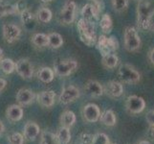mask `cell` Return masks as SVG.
<instances>
[{"instance_id": "obj_1", "label": "cell", "mask_w": 154, "mask_h": 144, "mask_svg": "<svg viewBox=\"0 0 154 144\" xmlns=\"http://www.w3.org/2000/svg\"><path fill=\"white\" fill-rule=\"evenodd\" d=\"M137 25L141 30H149L154 15V2L150 0H139L136 9Z\"/></svg>"}, {"instance_id": "obj_2", "label": "cell", "mask_w": 154, "mask_h": 144, "mask_svg": "<svg viewBox=\"0 0 154 144\" xmlns=\"http://www.w3.org/2000/svg\"><path fill=\"white\" fill-rule=\"evenodd\" d=\"M78 33L79 39L84 44L88 46H93L97 43V34H96V26L94 21L81 18L77 24Z\"/></svg>"}, {"instance_id": "obj_3", "label": "cell", "mask_w": 154, "mask_h": 144, "mask_svg": "<svg viewBox=\"0 0 154 144\" xmlns=\"http://www.w3.org/2000/svg\"><path fill=\"white\" fill-rule=\"evenodd\" d=\"M124 45L128 52H137L142 47V40L137 29L133 26H127L124 30Z\"/></svg>"}, {"instance_id": "obj_4", "label": "cell", "mask_w": 154, "mask_h": 144, "mask_svg": "<svg viewBox=\"0 0 154 144\" xmlns=\"http://www.w3.org/2000/svg\"><path fill=\"white\" fill-rule=\"evenodd\" d=\"M77 4L74 0H66L57 14L58 22L62 25H71L76 19Z\"/></svg>"}, {"instance_id": "obj_5", "label": "cell", "mask_w": 154, "mask_h": 144, "mask_svg": "<svg viewBox=\"0 0 154 144\" xmlns=\"http://www.w3.org/2000/svg\"><path fill=\"white\" fill-rule=\"evenodd\" d=\"M118 77L124 84H136L140 82L141 74L131 65L122 63L118 68Z\"/></svg>"}, {"instance_id": "obj_6", "label": "cell", "mask_w": 154, "mask_h": 144, "mask_svg": "<svg viewBox=\"0 0 154 144\" xmlns=\"http://www.w3.org/2000/svg\"><path fill=\"white\" fill-rule=\"evenodd\" d=\"M103 2L102 0H94L90 3L85 4L82 9V17L84 19L87 20H98L100 18V14H102L103 10Z\"/></svg>"}, {"instance_id": "obj_7", "label": "cell", "mask_w": 154, "mask_h": 144, "mask_svg": "<svg viewBox=\"0 0 154 144\" xmlns=\"http://www.w3.org/2000/svg\"><path fill=\"white\" fill-rule=\"evenodd\" d=\"M79 67V63L73 59H63V60L57 61L54 63L53 69L56 75L60 77H67L75 72Z\"/></svg>"}, {"instance_id": "obj_8", "label": "cell", "mask_w": 154, "mask_h": 144, "mask_svg": "<svg viewBox=\"0 0 154 144\" xmlns=\"http://www.w3.org/2000/svg\"><path fill=\"white\" fill-rule=\"evenodd\" d=\"M96 45L102 56H104L110 53H115L116 50H118L119 41L113 36L106 37L105 35H100L98 38Z\"/></svg>"}, {"instance_id": "obj_9", "label": "cell", "mask_w": 154, "mask_h": 144, "mask_svg": "<svg viewBox=\"0 0 154 144\" xmlns=\"http://www.w3.org/2000/svg\"><path fill=\"white\" fill-rule=\"evenodd\" d=\"M15 71L24 80H32L34 78V66L27 58H22L17 62Z\"/></svg>"}, {"instance_id": "obj_10", "label": "cell", "mask_w": 154, "mask_h": 144, "mask_svg": "<svg viewBox=\"0 0 154 144\" xmlns=\"http://www.w3.org/2000/svg\"><path fill=\"white\" fill-rule=\"evenodd\" d=\"M81 96V90L76 86L70 85L66 88H64L58 96V101L62 105H69L73 102H75L77 99Z\"/></svg>"}, {"instance_id": "obj_11", "label": "cell", "mask_w": 154, "mask_h": 144, "mask_svg": "<svg viewBox=\"0 0 154 144\" xmlns=\"http://www.w3.org/2000/svg\"><path fill=\"white\" fill-rule=\"evenodd\" d=\"M146 108V101L138 95H130L125 100V109L129 114H137L144 111Z\"/></svg>"}, {"instance_id": "obj_12", "label": "cell", "mask_w": 154, "mask_h": 144, "mask_svg": "<svg viewBox=\"0 0 154 144\" xmlns=\"http://www.w3.org/2000/svg\"><path fill=\"white\" fill-rule=\"evenodd\" d=\"M2 36L7 43L12 44L19 40L21 36V29L17 24L6 23L2 26Z\"/></svg>"}, {"instance_id": "obj_13", "label": "cell", "mask_w": 154, "mask_h": 144, "mask_svg": "<svg viewBox=\"0 0 154 144\" xmlns=\"http://www.w3.org/2000/svg\"><path fill=\"white\" fill-rule=\"evenodd\" d=\"M100 110L99 106L94 103H89L85 105L82 109V117L88 123H95L100 120Z\"/></svg>"}, {"instance_id": "obj_14", "label": "cell", "mask_w": 154, "mask_h": 144, "mask_svg": "<svg viewBox=\"0 0 154 144\" xmlns=\"http://www.w3.org/2000/svg\"><path fill=\"white\" fill-rule=\"evenodd\" d=\"M83 90L86 95L93 98L100 97L104 93V88L103 85H100V83H99L98 81H95V80H89V81H87L85 85H84Z\"/></svg>"}, {"instance_id": "obj_15", "label": "cell", "mask_w": 154, "mask_h": 144, "mask_svg": "<svg viewBox=\"0 0 154 144\" xmlns=\"http://www.w3.org/2000/svg\"><path fill=\"white\" fill-rule=\"evenodd\" d=\"M103 88L104 93L110 98H119L124 94V87L122 82L112 80L106 83Z\"/></svg>"}, {"instance_id": "obj_16", "label": "cell", "mask_w": 154, "mask_h": 144, "mask_svg": "<svg viewBox=\"0 0 154 144\" xmlns=\"http://www.w3.org/2000/svg\"><path fill=\"white\" fill-rule=\"evenodd\" d=\"M15 99H17V102L18 103V105L25 107L34 103V101L36 99V94L32 89L23 88H20L17 91Z\"/></svg>"}, {"instance_id": "obj_17", "label": "cell", "mask_w": 154, "mask_h": 144, "mask_svg": "<svg viewBox=\"0 0 154 144\" xmlns=\"http://www.w3.org/2000/svg\"><path fill=\"white\" fill-rule=\"evenodd\" d=\"M57 95L53 90H43L36 94V101L43 108H52L56 103Z\"/></svg>"}, {"instance_id": "obj_18", "label": "cell", "mask_w": 154, "mask_h": 144, "mask_svg": "<svg viewBox=\"0 0 154 144\" xmlns=\"http://www.w3.org/2000/svg\"><path fill=\"white\" fill-rule=\"evenodd\" d=\"M40 128L39 126L33 121H28L24 126L23 136L27 140L34 141L40 134Z\"/></svg>"}, {"instance_id": "obj_19", "label": "cell", "mask_w": 154, "mask_h": 144, "mask_svg": "<svg viewBox=\"0 0 154 144\" xmlns=\"http://www.w3.org/2000/svg\"><path fill=\"white\" fill-rule=\"evenodd\" d=\"M23 114H24V110H23L22 106H20L18 104L17 105V104L10 105L6 110L7 118L12 122L20 121L22 119Z\"/></svg>"}, {"instance_id": "obj_20", "label": "cell", "mask_w": 154, "mask_h": 144, "mask_svg": "<svg viewBox=\"0 0 154 144\" xmlns=\"http://www.w3.org/2000/svg\"><path fill=\"white\" fill-rule=\"evenodd\" d=\"M55 75H56V73L54 71V69L48 66L41 67L38 69V72H36V77H38V79L40 82L45 83V84H49L54 81Z\"/></svg>"}, {"instance_id": "obj_21", "label": "cell", "mask_w": 154, "mask_h": 144, "mask_svg": "<svg viewBox=\"0 0 154 144\" xmlns=\"http://www.w3.org/2000/svg\"><path fill=\"white\" fill-rule=\"evenodd\" d=\"M35 18L40 23H43V24L49 23L53 18V13L49 8L42 6L36 11Z\"/></svg>"}, {"instance_id": "obj_22", "label": "cell", "mask_w": 154, "mask_h": 144, "mask_svg": "<svg viewBox=\"0 0 154 144\" xmlns=\"http://www.w3.org/2000/svg\"><path fill=\"white\" fill-rule=\"evenodd\" d=\"M77 121V117L76 114L73 113L72 110H64L63 113L60 114V125L63 127H67V128H71L75 125Z\"/></svg>"}, {"instance_id": "obj_23", "label": "cell", "mask_w": 154, "mask_h": 144, "mask_svg": "<svg viewBox=\"0 0 154 144\" xmlns=\"http://www.w3.org/2000/svg\"><path fill=\"white\" fill-rule=\"evenodd\" d=\"M31 42L36 48H44L48 47V35L43 33H35L32 36Z\"/></svg>"}, {"instance_id": "obj_24", "label": "cell", "mask_w": 154, "mask_h": 144, "mask_svg": "<svg viewBox=\"0 0 154 144\" xmlns=\"http://www.w3.org/2000/svg\"><path fill=\"white\" fill-rule=\"evenodd\" d=\"M100 121L107 127H113L117 123V117L115 113L112 110H105L103 113L100 114Z\"/></svg>"}, {"instance_id": "obj_25", "label": "cell", "mask_w": 154, "mask_h": 144, "mask_svg": "<svg viewBox=\"0 0 154 144\" xmlns=\"http://www.w3.org/2000/svg\"><path fill=\"white\" fill-rule=\"evenodd\" d=\"M119 63V57L115 53H110L104 56H102V65L107 69L115 68Z\"/></svg>"}, {"instance_id": "obj_26", "label": "cell", "mask_w": 154, "mask_h": 144, "mask_svg": "<svg viewBox=\"0 0 154 144\" xmlns=\"http://www.w3.org/2000/svg\"><path fill=\"white\" fill-rule=\"evenodd\" d=\"M63 45V38L57 32L48 34V47L51 49H58Z\"/></svg>"}, {"instance_id": "obj_27", "label": "cell", "mask_w": 154, "mask_h": 144, "mask_svg": "<svg viewBox=\"0 0 154 144\" xmlns=\"http://www.w3.org/2000/svg\"><path fill=\"white\" fill-rule=\"evenodd\" d=\"M21 11L17 5L12 4H0V18L8 17V15L20 14Z\"/></svg>"}, {"instance_id": "obj_28", "label": "cell", "mask_w": 154, "mask_h": 144, "mask_svg": "<svg viewBox=\"0 0 154 144\" xmlns=\"http://www.w3.org/2000/svg\"><path fill=\"white\" fill-rule=\"evenodd\" d=\"M100 27L103 32V34H109L113 29V20L111 18L110 14H104L102 15L100 19Z\"/></svg>"}, {"instance_id": "obj_29", "label": "cell", "mask_w": 154, "mask_h": 144, "mask_svg": "<svg viewBox=\"0 0 154 144\" xmlns=\"http://www.w3.org/2000/svg\"><path fill=\"white\" fill-rule=\"evenodd\" d=\"M39 144H60L56 134L50 131H42L40 133Z\"/></svg>"}, {"instance_id": "obj_30", "label": "cell", "mask_w": 154, "mask_h": 144, "mask_svg": "<svg viewBox=\"0 0 154 144\" xmlns=\"http://www.w3.org/2000/svg\"><path fill=\"white\" fill-rule=\"evenodd\" d=\"M15 66H17V62L12 60V59L4 58L0 61V69L5 74H7V75L12 74L14 71H15Z\"/></svg>"}, {"instance_id": "obj_31", "label": "cell", "mask_w": 154, "mask_h": 144, "mask_svg": "<svg viewBox=\"0 0 154 144\" xmlns=\"http://www.w3.org/2000/svg\"><path fill=\"white\" fill-rule=\"evenodd\" d=\"M57 139L60 141V144H68L71 140V132H70V128L67 127H63L61 126L60 129L57 132Z\"/></svg>"}, {"instance_id": "obj_32", "label": "cell", "mask_w": 154, "mask_h": 144, "mask_svg": "<svg viewBox=\"0 0 154 144\" xmlns=\"http://www.w3.org/2000/svg\"><path fill=\"white\" fill-rule=\"evenodd\" d=\"M128 0H111V5L116 13H125L128 8Z\"/></svg>"}, {"instance_id": "obj_33", "label": "cell", "mask_w": 154, "mask_h": 144, "mask_svg": "<svg viewBox=\"0 0 154 144\" xmlns=\"http://www.w3.org/2000/svg\"><path fill=\"white\" fill-rule=\"evenodd\" d=\"M25 137L20 133H13L8 136L9 144H24Z\"/></svg>"}, {"instance_id": "obj_34", "label": "cell", "mask_w": 154, "mask_h": 144, "mask_svg": "<svg viewBox=\"0 0 154 144\" xmlns=\"http://www.w3.org/2000/svg\"><path fill=\"white\" fill-rule=\"evenodd\" d=\"M20 18H21V21L23 22V24H28L35 19V15L33 14V13H32L29 9H24L21 11Z\"/></svg>"}, {"instance_id": "obj_35", "label": "cell", "mask_w": 154, "mask_h": 144, "mask_svg": "<svg viewBox=\"0 0 154 144\" xmlns=\"http://www.w3.org/2000/svg\"><path fill=\"white\" fill-rule=\"evenodd\" d=\"M95 135L89 134V133L83 132L79 136V144H93Z\"/></svg>"}, {"instance_id": "obj_36", "label": "cell", "mask_w": 154, "mask_h": 144, "mask_svg": "<svg viewBox=\"0 0 154 144\" xmlns=\"http://www.w3.org/2000/svg\"><path fill=\"white\" fill-rule=\"evenodd\" d=\"M93 144H110L109 137L104 133H98L94 136Z\"/></svg>"}, {"instance_id": "obj_37", "label": "cell", "mask_w": 154, "mask_h": 144, "mask_svg": "<svg viewBox=\"0 0 154 144\" xmlns=\"http://www.w3.org/2000/svg\"><path fill=\"white\" fill-rule=\"evenodd\" d=\"M146 120L149 126H154V110H149L146 115Z\"/></svg>"}, {"instance_id": "obj_38", "label": "cell", "mask_w": 154, "mask_h": 144, "mask_svg": "<svg viewBox=\"0 0 154 144\" xmlns=\"http://www.w3.org/2000/svg\"><path fill=\"white\" fill-rule=\"evenodd\" d=\"M146 136L148 139L154 141V126H149L148 130L146 131Z\"/></svg>"}, {"instance_id": "obj_39", "label": "cell", "mask_w": 154, "mask_h": 144, "mask_svg": "<svg viewBox=\"0 0 154 144\" xmlns=\"http://www.w3.org/2000/svg\"><path fill=\"white\" fill-rule=\"evenodd\" d=\"M147 57H148V60H149V62L154 66V48H152V49L148 52Z\"/></svg>"}, {"instance_id": "obj_40", "label": "cell", "mask_w": 154, "mask_h": 144, "mask_svg": "<svg viewBox=\"0 0 154 144\" xmlns=\"http://www.w3.org/2000/svg\"><path fill=\"white\" fill-rule=\"evenodd\" d=\"M6 86H7L6 80L3 79V78H0V92H1L5 88H6Z\"/></svg>"}, {"instance_id": "obj_41", "label": "cell", "mask_w": 154, "mask_h": 144, "mask_svg": "<svg viewBox=\"0 0 154 144\" xmlns=\"http://www.w3.org/2000/svg\"><path fill=\"white\" fill-rule=\"evenodd\" d=\"M4 130H5V126H4V124H3L2 120L0 119V135H1L2 133L4 132Z\"/></svg>"}, {"instance_id": "obj_42", "label": "cell", "mask_w": 154, "mask_h": 144, "mask_svg": "<svg viewBox=\"0 0 154 144\" xmlns=\"http://www.w3.org/2000/svg\"><path fill=\"white\" fill-rule=\"evenodd\" d=\"M137 144H150V142L148 140H141L140 142H138Z\"/></svg>"}, {"instance_id": "obj_43", "label": "cell", "mask_w": 154, "mask_h": 144, "mask_svg": "<svg viewBox=\"0 0 154 144\" xmlns=\"http://www.w3.org/2000/svg\"><path fill=\"white\" fill-rule=\"evenodd\" d=\"M2 57H3V49L0 47V61L2 60Z\"/></svg>"}, {"instance_id": "obj_44", "label": "cell", "mask_w": 154, "mask_h": 144, "mask_svg": "<svg viewBox=\"0 0 154 144\" xmlns=\"http://www.w3.org/2000/svg\"><path fill=\"white\" fill-rule=\"evenodd\" d=\"M41 2H43V3H50V2H52L53 0H40Z\"/></svg>"}, {"instance_id": "obj_45", "label": "cell", "mask_w": 154, "mask_h": 144, "mask_svg": "<svg viewBox=\"0 0 154 144\" xmlns=\"http://www.w3.org/2000/svg\"><path fill=\"white\" fill-rule=\"evenodd\" d=\"M90 1H94V0H90Z\"/></svg>"}, {"instance_id": "obj_46", "label": "cell", "mask_w": 154, "mask_h": 144, "mask_svg": "<svg viewBox=\"0 0 154 144\" xmlns=\"http://www.w3.org/2000/svg\"><path fill=\"white\" fill-rule=\"evenodd\" d=\"M110 144H115V143H110Z\"/></svg>"}, {"instance_id": "obj_47", "label": "cell", "mask_w": 154, "mask_h": 144, "mask_svg": "<svg viewBox=\"0 0 154 144\" xmlns=\"http://www.w3.org/2000/svg\"><path fill=\"white\" fill-rule=\"evenodd\" d=\"M153 31H154V28H153Z\"/></svg>"}]
</instances>
